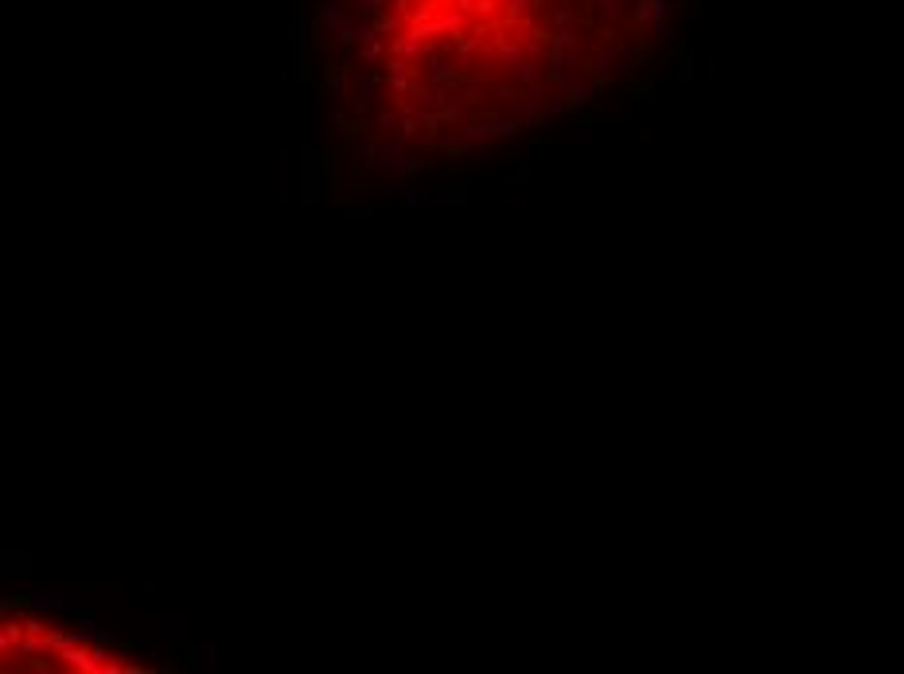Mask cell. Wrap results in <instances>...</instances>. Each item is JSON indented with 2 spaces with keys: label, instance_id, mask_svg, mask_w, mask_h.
I'll use <instances>...</instances> for the list:
<instances>
[{
  "label": "cell",
  "instance_id": "obj_1",
  "mask_svg": "<svg viewBox=\"0 0 904 674\" xmlns=\"http://www.w3.org/2000/svg\"><path fill=\"white\" fill-rule=\"evenodd\" d=\"M366 168H375V172H390V175H410L413 172L410 148H406L402 141H394V145H371V148H366Z\"/></svg>",
  "mask_w": 904,
  "mask_h": 674
},
{
  "label": "cell",
  "instance_id": "obj_2",
  "mask_svg": "<svg viewBox=\"0 0 904 674\" xmlns=\"http://www.w3.org/2000/svg\"><path fill=\"white\" fill-rule=\"evenodd\" d=\"M152 631L172 647H187V616L183 612H152Z\"/></svg>",
  "mask_w": 904,
  "mask_h": 674
},
{
  "label": "cell",
  "instance_id": "obj_3",
  "mask_svg": "<svg viewBox=\"0 0 904 674\" xmlns=\"http://www.w3.org/2000/svg\"><path fill=\"white\" fill-rule=\"evenodd\" d=\"M71 592L63 589H31L28 596H24V604H28L31 612H66L71 608Z\"/></svg>",
  "mask_w": 904,
  "mask_h": 674
},
{
  "label": "cell",
  "instance_id": "obj_4",
  "mask_svg": "<svg viewBox=\"0 0 904 674\" xmlns=\"http://www.w3.org/2000/svg\"><path fill=\"white\" fill-rule=\"evenodd\" d=\"M0 573L8 577V581H28V573H31V554L28 550H8V554H0Z\"/></svg>",
  "mask_w": 904,
  "mask_h": 674
},
{
  "label": "cell",
  "instance_id": "obj_5",
  "mask_svg": "<svg viewBox=\"0 0 904 674\" xmlns=\"http://www.w3.org/2000/svg\"><path fill=\"white\" fill-rule=\"evenodd\" d=\"M192 671H199V674H215V671H219V647H215V643L192 647Z\"/></svg>",
  "mask_w": 904,
  "mask_h": 674
},
{
  "label": "cell",
  "instance_id": "obj_6",
  "mask_svg": "<svg viewBox=\"0 0 904 674\" xmlns=\"http://www.w3.org/2000/svg\"><path fill=\"white\" fill-rule=\"evenodd\" d=\"M593 137H596L593 121H577V125L566 133V141H569V145H573V148H581V145H593Z\"/></svg>",
  "mask_w": 904,
  "mask_h": 674
},
{
  "label": "cell",
  "instance_id": "obj_7",
  "mask_svg": "<svg viewBox=\"0 0 904 674\" xmlns=\"http://www.w3.org/2000/svg\"><path fill=\"white\" fill-rule=\"evenodd\" d=\"M378 183H359V180H347L343 183V195H375Z\"/></svg>",
  "mask_w": 904,
  "mask_h": 674
},
{
  "label": "cell",
  "instance_id": "obj_8",
  "mask_svg": "<svg viewBox=\"0 0 904 674\" xmlns=\"http://www.w3.org/2000/svg\"><path fill=\"white\" fill-rule=\"evenodd\" d=\"M24 631H28V636H39V631H47V624L39 616H24Z\"/></svg>",
  "mask_w": 904,
  "mask_h": 674
},
{
  "label": "cell",
  "instance_id": "obj_9",
  "mask_svg": "<svg viewBox=\"0 0 904 674\" xmlns=\"http://www.w3.org/2000/svg\"><path fill=\"white\" fill-rule=\"evenodd\" d=\"M343 215H347V219H371L375 210L371 207H343Z\"/></svg>",
  "mask_w": 904,
  "mask_h": 674
},
{
  "label": "cell",
  "instance_id": "obj_10",
  "mask_svg": "<svg viewBox=\"0 0 904 674\" xmlns=\"http://www.w3.org/2000/svg\"><path fill=\"white\" fill-rule=\"evenodd\" d=\"M8 651H16V647H12L8 631H4V624H0V655H8Z\"/></svg>",
  "mask_w": 904,
  "mask_h": 674
}]
</instances>
